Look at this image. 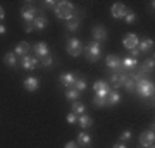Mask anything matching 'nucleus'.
Instances as JSON below:
<instances>
[{
	"instance_id": "obj_3",
	"label": "nucleus",
	"mask_w": 155,
	"mask_h": 148,
	"mask_svg": "<svg viewBox=\"0 0 155 148\" xmlns=\"http://www.w3.org/2000/svg\"><path fill=\"white\" fill-rule=\"evenodd\" d=\"M136 91H138L140 97H143V98H148V97H153V91H155V86L153 83L148 81V77L147 79H140L136 83V88H134Z\"/></svg>"
},
{
	"instance_id": "obj_30",
	"label": "nucleus",
	"mask_w": 155,
	"mask_h": 148,
	"mask_svg": "<svg viewBox=\"0 0 155 148\" xmlns=\"http://www.w3.org/2000/svg\"><path fill=\"white\" fill-rule=\"evenodd\" d=\"M124 88H126L127 91H134V88H136V83L131 79V77L127 76V79H126V83H124Z\"/></svg>"
},
{
	"instance_id": "obj_40",
	"label": "nucleus",
	"mask_w": 155,
	"mask_h": 148,
	"mask_svg": "<svg viewBox=\"0 0 155 148\" xmlns=\"http://www.w3.org/2000/svg\"><path fill=\"white\" fill-rule=\"evenodd\" d=\"M114 148H126V145L124 143H117V145H114Z\"/></svg>"
},
{
	"instance_id": "obj_36",
	"label": "nucleus",
	"mask_w": 155,
	"mask_h": 148,
	"mask_svg": "<svg viewBox=\"0 0 155 148\" xmlns=\"http://www.w3.org/2000/svg\"><path fill=\"white\" fill-rule=\"evenodd\" d=\"M33 29H35V28H33V24H26V26H24V31H26V33H31Z\"/></svg>"
},
{
	"instance_id": "obj_28",
	"label": "nucleus",
	"mask_w": 155,
	"mask_h": 148,
	"mask_svg": "<svg viewBox=\"0 0 155 148\" xmlns=\"http://www.w3.org/2000/svg\"><path fill=\"white\" fill-rule=\"evenodd\" d=\"M72 114L83 115V114H84V105L79 104V102H74V104H72Z\"/></svg>"
},
{
	"instance_id": "obj_29",
	"label": "nucleus",
	"mask_w": 155,
	"mask_h": 148,
	"mask_svg": "<svg viewBox=\"0 0 155 148\" xmlns=\"http://www.w3.org/2000/svg\"><path fill=\"white\" fill-rule=\"evenodd\" d=\"M93 104L97 105V107H105V105H107V98H104V97H97V95H95V97H93Z\"/></svg>"
},
{
	"instance_id": "obj_32",
	"label": "nucleus",
	"mask_w": 155,
	"mask_h": 148,
	"mask_svg": "<svg viewBox=\"0 0 155 148\" xmlns=\"http://www.w3.org/2000/svg\"><path fill=\"white\" fill-rule=\"evenodd\" d=\"M52 62H54L52 55H47V57H43V59H41V64H43L45 67H50V66H52Z\"/></svg>"
},
{
	"instance_id": "obj_1",
	"label": "nucleus",
	"mask_w": 155,
	"mask_h": 148,
	"mask_svg": "<svg viewBox=\"0 0 155 148\" xmlns=\"http://www.w3.org/2000/svg\"><path fill=\"white\" fill-rule=\"evenodd\" d=\"M76 9H74V4L67 2V0H62V2H57L55 5V14L57 17L61 19H66V21H71L72 17L76 16Z\"/></svg>"
},
{
	"instance_id": "obj_25",
	"label": "nucleus",
	"mask_w": 155,
	"mask_h": 148,
	"mask_svg": "<svg viewBox=\"0 0 155 148\" xmlns=\"http://www.w3.org/2000/svg\"><path fill=\"white\" fill-rule=\"evenodd\" d=\"M4 62H5L7 66L14 67V66H16V62H17V59H16V54H12V52H9V54H5V55H4Z\"/></svg>"
},
{
	"instance_id": "obj_21",
	"label": "nucleus",
	"mask_w": 155,
	"mask_h": 148,
	"mask_svg": "<svg viewBox=\"0 0 155 148\" xmlns=\"http://www.w3.org/2000/svg\"><path fill=\"white\" fill-rule=\"evenodd\" d=\"M16 55H21V57H24V55H28V52H29V45L26 43V41H21V43L16 47Z\"/></svg>"
},
{
	"instance_id": "obj_42",
	"label": "nucleus",
	"mask_w": 155,
	"mask_h": 148,
	"mask_svg": "<svg viewBox=\"0 0 155 148\" xmlns=\"http://www.w3.org/2000/svg\"><path fill=\"white\" fill-rule=\"evenodd\" d=\"M148 148H150V146H148Z\"/></svg>"
},
{
	"instance_id": "obj_12",
	"label": "nucleus",
	"mask_w": 155,
	"mask_h": 148,
	"mask_svg": "<svg viewBox=\"0 0 155 148\" xmlns=\"http://www.w3.org/2000/svg\"><path fill=\"white\" fill-rule=\"evenodd\" d=\"M126 79H127L126 72H116V74H112L110 83H112V86H114V88H121V86H124Z\"/></svg>"
},
{
	"instance_id": "obj_39",
	"label": "nucleus",
	"mask_w": 155,
	"mask_h": 148,
	"mask_svg": "<svg viewBox=\"0 0 155 148\" xmlns=\"http://www.w3.org/2000/svg\"><path fill=\"white\" fill-rule=\"evenodd\" d=\"M138 54H140V52H138V48H133V50H131V55H133V59H134V57H136Z\"/></svg>"
},
{
	"instance_id": "obj_41",
	"label": "nucleus",
	"mask_w": 155,
	"mask_h": 148,
	"mask_svg": "<svg viewBox=\"0 0 155 148\" xmlns=\"http://www.w3.org/2000/svg\"><path fill=\"white\" fill-rule=\"evenodd\" d=\"M0 35H5V26L4 24H0Z\"/></svg>"
},
{
	"instance_id": "obj_33",
	"label": "nucleus",
	"mask_w": 155,
	"mask_h": 148,
	"mask_svg": "<svg viewBox=\"0 0 155 148\" xmlns=\"http://www.w3.org/2000/svg\"><path fill=\"white\" fill-rule=\"evenodd\" d=\"M66 119H67V122H69V124H74V122H78V115L71 112V114H67Z\"/></svg>"
},
{
	"instance_id": "obj_17",
	"label": "nucleus",
	"mask_w": 155,
	"mask_h": 148,
	"mask_svg": "<svg viewBox=\"0 0 155 148\" xmlns=\"http://www.w3.org/2000/svg\"><path fill=\"white\" fill-rule=\"evenodd\" d=\"M47 24H48V21H47V17L41 14V16H36L33 21V28L35 29H45L47 28Z\"/></svg>"
},
{
	"instance_id": "obj_22",
	"label": "nucleus",
	"mask_w": 155,
	"mask_h": 148,
	"mask_svg": "<svg viewBox=\"0 0 155 148\" xmlns=\"http://www.w3.org/2000/svg\"><path fill=\"white\" fill-rule=\"evenodd\" d=\"M119 102H121V95L117 91H110L107 95V105H117Z\"/></svg>"
},
{
	"instance_id": "obj_6",
	"label": "nucleus",
	"mask_w": 155,
	"mask_h": 148,
	"mask_svg": "<svg viewBox=\"0 0 155 148\" xmlns=\"http://www.w3.org/2000/svg\"><path fill=\"white\" fill-rule=\"evenodd\" d=\"M138 43H140V40H138V36H136L134 33H126L124 35V38H122V45H124V48H127V50L136 48Z\"/></svg>"
},
{
	"instance_id": "obj_15",
	"label": "nucleus",
	"mask_w": 155,
	"mask_h": 148,
	"mask_svg": "<svg viewBox=\"0 0 155 148\" xmlns=\"http://www.w3.org/2000/svg\"><path fill=\"white\" fill-rule=\"evenodd\" d=\"M152 47H153V40H152V38H143L138 43V47H136V48H138L140 54H145V52H148Z\"/></svg>"
},
{
	"instance_id": "obj_37",
	"label": "nucleus",
	"mask_w": 155,
	"mask_h": 148,
	"mask_svg": "<svg viewBox=\"0 0 155 148\" xmlns=\"http://www.w3.org/2000/svg\"><path fill=\"white\" fill-rule=\"evenodd\" d=\"M64 148H78V145L74 141H69V143H66V146Z\"/></svg>"
},
{
	"instance_id": "obj_14",
	"label": "nucleus",
	"mask_w": 155,
	"mask_h": 148,
	"mask_svg": "<svg viewBox=\"0 0 155 148\" xmlns=\"http://www.w3.org/2000/svg\"><path fill=\"white\" fill-rule=\"evenodd\" d=\"M35 54H36V57H40V59H43V57L50 55V54H48V47H47V43L40 41V43L35 45Z\"/></svg>"
},
{
	"instance_id": "obj_34",
	"label": "nucleus",
	"mask_w": 155,
	"mask_h": 148,
	"mask_svg": "<svg viewBox=\"0 0 155 148\" xmlns=\"http://www.w3.org/2000/svg\"><path fill=\"white\" fill-rule=\"evenodd\" d=\"M129 138H131V131H127V129H126V131L121 134V140H122V141H127Z\"/></svg>"
},
{
	"instance_id": "obj_19",
	"label": "nucleus",
	"mask_w": 155,
	"mask_h": 148,
	"mask_svg": "<svg viewBox=\"0 0 155 148\" xmlns=\"http://www.w3.org/2000/svg\"><path fill=\"white\" fill-rule=\"evenodd\" d=\"M24 88L28 91H36L38 90V79L36 77H26L24 79Z\"/></svg>"
},
{
	"instance_id": "obj_23",
	"label": "nucleus",
	"mask_w": 155,
	"mask_h": 148,
	"mask_svg": "<svg viewBox=\"0 0 155 148\" xmlns=\"http://www.w3.org/2000/svg\"><path fill=\"white\" fill-rule=\"evenodd\" d=\"M72 86H74V90H78V91L81 93V91H84V90H86V81H84L83 77L76 76V79H74V84H72Z\"/></svg>"
},
{
	"instance_id": "obj_26",
	"label": "nucleus",
	"mask_w": 155,
	"mask_h": 148,
	"mask_svg": "<svg viewBox=\"0 0 155 148\" xmlns=\"http://www.w3.org/2000/svg\"><path fill=\"white\" fill-rule=\"evenodd\" d=\"M79 91H78V90H74V88H67L66 90V98L67 100H78L79 98Z\"/></svg>"
},
{
	"instance_id": "obj_8",
	"label": "nucleus",
	"mask_w": 155,
	"mask_h": 148,
	"mask_svg": "<svg viewBox=\"0 0 155 148\" xmlns=\"http://www.w3.org/2000/svg\"><path fill=\"white\" fill-rule=\"evenodd\" d=\"M153 141H155L153 129H148V131L141 133V136H140V145H141V146H145V148L153 146Z\"/></svg>"
},
{
	"instance_id": "obj_13",
	"label": "nucleus",
	"mask_w": 155,
	"mask_h": 148,
	"mask_svg": "<svg viewBox=\"0 0 155 148\" xmlns=\"http://www.w3.org/2000/svg\"><path fill=\"white\" fill-rule=\"evenodd\" d=\"M93 36H95V41H105L107 40V29L104 26H95L93 28Z\"/></svg>"
},
{
	"instance_id": "obj_24",
	"label": "nucleus",
	"mask_w": 155,
	"mask_h": 148,
	"mask_svg": "<svg viewBox=\"0 0 155 148\" xmlns=\"http://www.w3.org/2000/svg\"><path fill=\"white\" fill-rule=\"evenodd\" d=\"M78 28H79V12H76V16L72 17L71 21H69V24H67L69 31H76Z\"/></svg>"
},
{
	"instance_id": "obj_4",
	"label": "nucleus",
	"mask_w": 155,
	"mask_h": 148,
	"mask_svg": "<svg viewBox=\"0 0 155 148\" xmlns=\"http://www.w3.org/2000/svg\"><path fill=\"white\" fill-rule=\"evenodd\" d=\"M36 16H38V9L33 7L31 4H24V7H22V11H21V17H22V19L28 22V24H31Z\"/></svg>"
},
{
	"instance_id": "obj_7",
	"label": "nucleus",
	"mask_w": 155,
	"mask_h": 148,
	"mask_svg": "<svg viewBox=\"0 0 155 148\" xmlns=\"http://www.w3.org/2000/svg\"><path fill=\"white\" fill-rule=\"evenodd\" d=\"M126 12H127V7L124 5V4H121V2H116V4L110 7V14H112V17H116V19H124Z\"/></svg>"
},
{
	"instance_id": "obj_18",
	"label": "nucleus",
	"mask_w": 155,
	"mask_h": 148,
	"mask_svg": "<svg viewBox=\"0 0 155 148\" xmlns=\"http://www.w3.org/2000/svg\"><path fill=\"white\" fill-rule=\"evenodd\" d=\"M78 124L83 127V129H86V127H90L91 124H93V119L90 117V115L83 114V115H78Z\"/></svg>"
},
{
	"instance_id": "obj_38",
	"label": "nucleus",
	"mask_w": 155,
	"mask_h": 148,
	"mask_svg": "<svg viewBox=\"0 0 155 148\" xmlns=\"http://www.w3.org/2000/svg\"><path fill=\"white\" fill-rule=\"evenodd\" d=\"M4 17H5V11H4V7H0V22L4 21Z\"/></svg>"
},
{
	"instance_id": "obj_27",
	"label": "nucleus",
	"mask_w": 155,
	"mask_h": 148,
	"mask_svg": "<svg viewBox=\"0 0 155 148\" xmlns=\"http://www.w3.org/2000/svg\"><path fill=\"white\" fill-rule=\"evenodd\" d=\"M78 143L86 146V145H90V143H91V136H90V134H86V133H81V134H78Z\"/></svg>"
},
{
	"instance_id": "obj_31",
	"label": "nucleus",
	"mask_w": 155,
	"mask_h": 148,
	"mask_svg": "<svg viewBox=\"0 0 155 148\" xmlns=\"http://www.w3.org/2000/svg\"><path fill=\"white\" fill-rule=\"evenodd\" d=\"M124 19H126L127 24H133V22L136 21V16H134V12L127 11V12H126V16H124Z\"/></svg>"
},
{
	"instance_id": "obj_35",
	"label": "nucleus",
	"mask_w": 155,
	"mask_h": 148,
	"mask_svg": "<svg viewBox=\"0 0 155 148\" xmlns=\"http://www.w3.org/2000/svg\"><path fill=\"white\" fill-rule=\"evenodd\" d=\"M45 5H48V7H54V9H55L57 2H54V0H47V2H45Z\"/></svg>"
},
{
	"instance_id": "obj_10",
	"label": "nucleus",
	"mask_w": 155,
	"mask_h": 148,
	"mask_svg": "<svg viewBox=\"0 0 155 148\" xmlns=\"http://www.w3.org/2000/svg\"><path fill=\"white\" fill-rule=\"evenodd\" d=\"M21 62H22V67L24 69H29V71H33V69H36L40 66L38 57H31V55H24Z\"/></svg>"
},
{
	"instance_id": "obj_16",
	"label": "nucleus",
	"mask_w": 155,
	"mask_h": 148,
	"mask_svg": "<svg viewBox=\"0 0 155 148\" xmlns=\"http://www.w3.org/2000/svg\"><path fill=\"white\" fill-rule=\"evenodd\" d=\"M74 79H76V74H72V72H64L61 76V83L67 88H71L74 84Z\"/></svg>"
},
{
	"instance_id": "obj_11",
	"label": "nucleus",
	"mask_w": 155,
	"mask_h": 148,
	"mask_svg": "<svg viewBox=\"0 0 155 148\" xmlns=\"http://www.w3.org/2000/svg\"><path fill=\"white\" fill-rule=\"evenodd\" d=\"M107 66L114 69L116 72H124L122 71V66H121V59L117 55H107Z\"/></svg>"
},
{
	"instance_id": "obj_9",
	"label": "nucleus",
	"mask_w": 155,
	"mask_h": 148,
	"mask_svg": "<svg viewBox=\"0 0 155 148\" xmlns=\"http://www.w3.org/2000/svg\"><path fill=\"white\" fill-rule=\"evenodd\" d=\"M93 90L97 93V97H104V98H107V95L110 93V86L105 81H97L93 84Z\"/></svg>"
},
{
	"instance_id": "obj_2",
	"label": "nucleus",
	"mask_w": 155,
	"mask_h": 148,
	"mask_svg": "<svg viewBox=\"0 0 155 148\" xmlns=\"http://www.w3.org/2000/svg\"><path fill=\"white\" fill-rule=\"evenodd\" d=\"M83 54L90 62H97L100 59V54H102V47L98 41H91L86 47H83Z\"/></svg>"
},
{
	"instance_id": "obj_20",
	"label": "nucleus",
	"mask_w": 155,
	"mask_h": 148,
	"mask_svg": "<svg viewBox=\"0 0 155 148\" xmlns=\"http://www.w3.org/2000/svg\"><path fill=\"white\" fill-rule=\"evenodd\" d=\"M121 66L122 69H134V66H138V62L133 57H126V59H121Z\"/></svg>"
},
{
	"instance_id": "obj_5",
	"label": "nucleus",
	"mask_w": 155,
	"mask_h": 148,
	"mask_svg": "<svg viewBox=\"0 0 155 148\" xmlns=\"http://www.w3.org/2000/svg\"><path fill=\"white\" fill-rule=\"evenodd\" d=\"M67 52H69V55H72V57H79V55L83 54V43L78 38H71L67 41Z\"/></svg>"
}]
</instances>
